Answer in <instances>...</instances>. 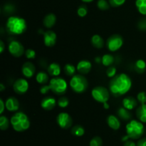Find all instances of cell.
I'll return each mask as SVG.
<instances>
[{
  "label": "cell",
  "instance_id": "1",
  "mask_svg": "<svg viewBox=\"0 0 146 146\" xmlns=\"http://www.w3.org/2000/svg\"><path fill=\"white\" fill-rule=\"evenodd\" d=\"M132 87V80L128 74L120 73L111 78L109 82V91L115 97L127 94Z\"/></svg>",
  "mask_w": 146,
  "mask_h": 146
},
{
  "label": "cell",
  "instance_id": "2",
  "mask_svg": "<svg viewBox=\"0 0 146 146\" xmlns=\"http://www.w3.org/2000/svg\"><path fill=\"white\" fill-rule=\"evenodd\" d=\"M6 28L10 34L20 35L24 34L27 30V21L22 17L18 16H11L7 19Z\"/></svg>",
  "mask_w": 146,
  "mask_h": 146
},
{
  "label": "cell",
  "instance_id": "3",
  "mask_svg": "<svg viewBox=\"0 0 146 146\" xmlns=\"http://www.w3.org/2000/svg\"><path fill=\"white\" fill-rule=\"evenodd\" d=\"M10 123L17 132H24L30 127V120L27 114L22 112H16L10 118Z\"/></svg>",
  "mask_w": 146,
  "mask_h": 146
},
{
  "label": "cell",
  "instance_id": "4",
  "mask_svg": "<svg viewBox=\"0 0 146 146\" xmlns=\"http://www.w3.org/2000/svg\"><path fill=\"white\" fill-rule=\"evenodd\" d=\"M126 134L129 138L136 140L142 137L144 133V125L138 120H131L126 125Z\"/></svg>",
  "mask_w": 146,
  "mask_h": 146
},
{
  "label": "cell",
  "instance_id": "5",
  "mask_svg": "<svg viewBox=\"0 0 146 146\" xmlns=\"http://www.w3.org/2000/svg\"><path fill=\"white\" fill-rule=\"evenodd\" d=\"M69 85L75 92L81 94L86 91L88 87L87 79L81 74H76L70 80Z\"/></svg>",
  "mask_w": 146,
  "mask_h": 146
},
{
  "label": "cell",
  "instance_id": "6",
  "mask_svg": "<svg viewBox=\"0 0 146 146\" xmlns=\"http://www.w3.org/2000/svg\"><path fill=\"white\" fill-rule=\"evenodd\" d=\"M48 84L51 91L58 95H63L68 89L67 82L62 77H53L49 80Z\"/></svg>",
  "mask_w": 146,
  "mask_h": 146
},
{
  "label": "cell",
  "instance_id": "7",
  "mask_svg": "<svg viewBox=\"0 0 146 146\" xmlns=\"http://www.w3.org/2000/svg\"><path fill=\"white\" fill-rule=\"evenodd\" d=\"M91 96L95 101L104 104L109 100L110 92L104 86H96L91 90Z\"/></svg>",
  "mask_w": 146,
  "mask_h": 146
},
{
  "label": "cell",
  "instance_id": "8",
  "mask_svg": "<svg viewBox=\"0 0 146 146\" xmlns=\"http://www.w3.org/2000/svg\"><path fill=\"white\" fill-rule=\"evenodd\" d=\"M123 39L119 34H113L106 41V47L110 52H116L123 45Z\"/></svg>",
  "mask_w": 146,
  "mask_h": 146
},
{
  "label": "cell",
  "instance_id": "9",
  "mask_svg": "<svg viewBox=\"0 0 146 146\" xmlns=\"http://www.w3.org/2000/svg\"><path fill=\"white\" fill-rule=\"evenodd\" d=\"M8 51L11 56L20 57L25 54V50L23 44L17 40H12L8 45Z\"/></svg>",
  "mask_w": 146,
  "mask_h": 146
},
{
  "label": "cell",
  "instance_id": "10",
  "mask_svg": "<svg viewBox=\"0 0 146 146\" xmlns=\"http://www.w3.org/2000/svg\"><path fill=\"white\" fill-rule=\"evenodd\" d=\"M56 123L61 128L66 130L72 126L73 120L68 113L62 112L57 115Z\"/></svg>",
  "mask_w": 146,
  "mask_h": 146
},
{
  "label": "cell",
  "instance_id": "11",
  "mask_svg": "<svg viewBox=\"0 0 146 146\" xmlns=\"http://www.w3.org/2000/svg\"><path fill=\"white\" fill-rule=\"evenodd\" d=\"M29 88V83L25 78H19L14 82L13 89L14 92L18 94H24L27 92Z\"/></svg>",
  "mask_w": 146,
  "mask_h": 146
},
{
  "label": "cell",
  "instance_id": "12",
  "mask_svg": "<svg viewBox=\"0 0 146 146\" xmlns=\"http://www.w3.org/2000/svg\"><path fill=\"white\" fill-rule=\"evenodd\" d=\"M57 41V35L54 31L48 30L44 32V43L48 47H54Z\"/></svg>",
  "mask_w": 146,
  "mask_h": 146
},
{
  "label": "cell",
  "instance_id": "13",
  "mask_svg": "<svg viewBox=\"0 0 146 146\" xmlns=\"http://www.w3.org/2000/svg\"><path fill=\"white\" fill-rule=\"evenodd\" d=\"M21 72L25 78H31L35 74V65L31 62H27L22 65Z\"/></svg>",
  "mask_w": 146,
  "mask_h": 146
},
{
  "label": "cell",
  "instance_id": "14",
  "mask_svg": "<svg viewBox=\"0 0 146 146\" xmlns=\"http://www.w3.org/2000/svg\"><path fill=\"white\" fill-rule=\"evenodd\" d=\"M92 68V64L89 60H83L78 62L76 65L77 71L81 74H86L90 72Z\"/></svg>",
  "mask_w": 146,
  "mask_h": 146
},
{
  "label": "cell",
  "instance_id": "15",
  "mask_svg": "<svg viewBox=\"0 0 146 146\" xmlns=\"http://www.w3.org/2000/svg\"><path fill=\"white\" fill-rule=\"evenodd\" d=\"M6 109L9 112L16 113L19 108V102L15 97H9L5 101Z\"/></svg>",
  "mask_w": 146,
  "mask_h": 146
},
{
  "label": "cell",
  "instance_id": "16",
  "mask_svg": "<svg viewBox=\"0 0 146 146\" xmlns=\"http://www.w3.org/2000/svg\"><path fill=\"white\" fill-rule=\"evenodd\" d=\"M57 104V102L54 97H44L41 102V107L45 110H53L56 105Z\"/></svg>",
  "mask_w": 146,
  "mask_h": 146
},
{
  "label": "cell",
  "instance_id": "17",
  "mask_svg": "<svg viewBox=\"0 0 146 146\" xmlns=\"http://www.w3.org/2000/svg\"><path fill=\"white\" fill-rule=\"evenodd\" d=\"M122 103L123 107H124L130 111L135 109L138 106V100H136L134 97H131V96L124 97Z\"/></svg>",
  "mask_w": 146,
  "mask_h": 146
},
{
  "label": "cell",
  "instance_id": "18",
  "mask_svg": "<svg viewBox=\"0 0 146 146\" xmlns=\"http://www.w3.org/2000/svg\"><path fill=\"white\" fill-rule=\"evenodd\" d=\"M107 124L113 130H118L121 127V121L119 120V117H116L113 115H110L107 117Z\"/></svg>",
  "mask_w": 146,
  "mask_h": 146
},
{
  "label": "cell",
  "instance_id": "19",
  "mask_svg": "<svg viewBox=\"0 0 146 146\" xmlns=\"http://www.w3.org/2000/svg\"><path fill=\"white\" fill-rule=\"evenodd\" d=\"M56 22V16L53 13H49L46 14L44 17V20H43V24L44 26L46 28L50 29L54 27V24Z\"/></svg>",
  "mask_w": 146,
  "mask_h": 146
},
{
  "label": "cell",
  "instance_id": "20",
  "mask_svg": "<svg viewBox=\"0 0 146 146\" xmlns=\"http://www.w3.org/2000/svg\"><path fill=\"white\" fill-rule=\"evenodd\" d=\"M48 73L51 76H53L54 77H58L61 72V68L58 63L53 62L48 65L47 68Z\"/></svg>",
  "mask_w": 146,
  "mask_h": 146
},
{
  "label": "cell",
  "instance_id": "21",
  "mask_svg": "<svg viewBox=\"0 0 146 146\" xmlns=\"http://www.w3.org/2000/svg\"><path fill=\"white\" fill-rule=\"evenodd\" d=\"M117 115L120 119L123 120H126V121H128V120L130 121L132 117V115L130 113V110H127L124 107H121L118 109Z\"/></svg>",
  "mask_w": 146,
  "mask_h": 146
},
{
  "label": "cell",
  "instance_id": "22",
  "mask_svg": "<svg viewBox=\"0 0 146 146\" xmlns=\"http://www.w3.org/2000/svg\"><path fill=\"white\" fill-rule=\"evenodd\" d=\"M136 116L138 120L146 123V104H141L136 109Z\"/></svg>",
  "mask_w": 146,
  "mask_h": 146
},
{
  "label": "cell",
  "instance_id": "23",
  "mask_svg": "<svg viewBox=\"0 0 146 146\" xmlns=\"http://www.w3.org/2000/svg\"><path fill=\"white\" fill-rule=\"evenodd\" d=\"M91 44L95 48L101 49L104 46V39L99 34H94L91 37Z\"/></svg>",
  "mask_w": 146,
  "mask_h": 146
},
{
  "label": "cell",
  "instance_id": "24",
  "mask_svg": "<svg viewBox=\"0 0 146 146\" xmlns=\"http://www.w3.org/2000/svg\"><path fill=\"white\" fill-rule=\"evenodd\" d=\"M36 81L38 83V84H46L48 82V75L46 72H38L36 74Z\"/></svg>",
  "mask_w": 146,
  "mask_h": 146
},
{
  "label": "cell",
  "instance_id": "25",
  "mask_svg": "<svg viewBox=\"0 0 146 146\" xmlns=\"http://www.w3.org/2000/svg\"><path fill=\"white\" fill-rule=\"evenodd\" d=\"M115 59L114 57L111 54H105L102 57V60H101V63L105 67H111L113 64L114 63Z\"/></svg>",
  "mask_w": 146,
  "mask_h": 146
},
{
  "label": "cell",
  "instance_id": "26",
  "mask_svg": "<svg viewBox=\"0 0 146 146\" xmlns=\"http://www.w3.org/2000/svg\"><path fill=\"white\" fill-rule=\"evenodd\" d=\"M135 7L140 14L146 15V0H135Z\"/></svg>",
  "mask_w": 146,
  "mask_h": 146
},
{
  "label": "cell",
  "instance_id": "27",
  "mask_svg": "<svg viewBox=\"0 0 146 146\" xmlns=\"http://www.w3.org/2000/svg\"><path fill=\"white\" fill-rule=\"evenodd\" d=\"M71 133L76 137H81L85 134V129L80 125H76L73 127Z\"/></svg>",
  "mask_w": 146,
  "mask_h": 146
},
{
  "label": "cell",
  "instance_id": "28",
  "mask_svg": "<svg viewBox=\"0 0 146 146\" xmlns=\"http://www.w3.org/2000/svg\"><path fill=\"white\" fill-rule=\"evenodd\" d=\"M135 69L138 73H143L146 69V62L142 59L138 60L135 63Z\"/></svg>",
  "mask_w": 146,
  "mask_h": 146
},
{
  "label": "cell",
  "instance_id": "29",
  "mask_svg": "<svg viewBox=\"0 0 146 146\" xmlns=\"http://www.w3.org/2000/svg\"><path fill=\"white\" fill-rule=\"evenodd\" d=\"M64 72L66 73V74L68 76H71L73 77L74 75L76 74V72L77 69L76 67H75L74 65L71 64H66L64 66Z\"/></svg>",
  "mask_w": 146,
  "mask_h": 146
},
{
  "label": "cell",
  "instance_id": "30",
  "mask_svg": "<svg viewBox=\"0 0 146 146\" xmlns=\"http://www.w3.org/2000/svg\"><path fill=\"white\" fill-rule=\"evenodd\" d=\"M9 123L10 120H9L7 117H6L5 115H1L0 116V129L1 130H7L9 126Z\"/></svg>",
  "mask_w": 146,
  "mask_h": 146
},
{
  "label": "cell",
  "instance_id": "31",
  "mask_svg": "<svg viewBox=\"0 0 146 146\" xmlns=\"http://www.w3.org/2000/svg\"><path fill=\"white\" fill-rule=\"evenodd\" d=\"M110 3L107 0H98L97 1V7L100 10L106 11L110 8Z\"/></svg>",
  "mask_w": 146,
  "mask_h": 146
},
{
  "label": "cell",
  "instance_id": "32",
  "mask_svg": "<svg viewBox=\"0 0 146 146\" xmlns=\"http://www.w3.org/2000/svg\"><path fill=\"white\" fill-rule=\"evenodd\" d=\"M57 104L61 108H66L69 104V100L65 96H61L57 101Z\"/></svg>",
  "mask_w": 146,
  "mask_h": 146
},
{
  "label": "cell",
  "instance_id": "33",
  "mask_svg": "<svg viewBox=\"0 0 146 146\" xmlns=\"http://www.w3.org/2000/svg\"><path fill=\"white\" fill-rule=\"evenodd\" d=\"M103 140L99 136H95L93 137L89 143V146H102Z\"/></svg>",
  "mask_w": 146,
  "mask_h": 146
},
{
  "label": "cell",
  "instance_id": "34",
  "mask_svg": "<svg viewBox=\"0 0 146 146\" xmlns=\"http://www.w3.org/2000/svg\"><path fill=\"white\" fill-rule=\"evenodd\" d=\"M88 14V9L85 5H81L77 9V14L79 17H85Z\"/></svg>",
  "mask_w": 146,
  "mask_h": 146
},
{
  "label": "cell",
  "instance_id": "35",
  "mask_svg": "<svg viewBox=\"0 0 146 146\" xmlns=\"http://www.w3.org/2000/svg\"><path fill=\"white\" fill-rule=\"evenodd\" d=\"M106 73L107 77H109V78H113L117 74V69L113 66H111V67H108L107 68Z\"/></svg>",
  "mask_w": 146,
  "mask_h": 146
},
{
  "label": "cell",
  "instance_id": "36",
  "mask_svg": "<svg viewBox=\"0 0 146 146\" xmlns=\"http://www.w3.org/2000/svg\"><path fill=\"white\" fill-rule=\"evenodd\" d=\"M137 100L141 104H146V92L143 91L138 92V94H137Z\"/></svg>",
  "mask_w": 146,
  "mask_h": 146
},
{
  "label": "cell",
  "instance_id": "37",
  "mask_svg": "<svg viewBox=\"0 0 146 146\" xmlns=\"http://www.w3.org/2000/svg\"><path fill=\"white\" fill-rule=\"evenodd\" d=\"M126 0H108L110 5L113 7H121L125 3Z\"/></svg>",
  "mask_w": 146,
  "mask_h": 146
},
{
  "label": "cell",
  "instance_id": "38",
  "mask_svg": "<svg viewBox=\"0 0 146 146\" xmlns=\"http://www.w3.org/2000/svg\"><path fill=\"white\" fill-rule=\"evenodd\" d=\"M25 55L26 57L29 60H33L36 57V53L35 50L33 49H27L25 51Z\"/></svg>",
  "mask_w": 146,
  "mask_h": 146
},
{
  "label": "cell",
  "instance_id": "39",
  "mask_svg": "<svg viewBox=\"0 0 146 146\" xmlns=\"http://www.w3.org/2000/svg\"><path fill=\"white\" fill-rule=\"evenodd\" d=\"M49 91H51V87H50L49 84H43V85L41 86L39 89V92L42 94H48Z\"/></svg>",
  "mask_w": 146,
  "mask_h": 146
},
{
  "label": "cell",
  "instance_id": "40",
  "mask_svg": "<svg viewBox=\"0 0 146 146\" xmlns=\"http://www.w3.org/2000/svg\"><path fill=\"white\" fill-rule=\"evenodd\" d=\"M5 109H6L5 102H4L2 99H0V114L2 115Z\"/></svg>",
  "mask_w": 146,
  "mask_h": 146
},
{
  "label": "cell",
  "instance_id": "41",
  "mask_svg": "<svg viewBox=\"0 0 146 146\" xmlns=\"http://www.w3.org/2000/svg\"><path fill=\"white\" fill-rule=\"evenodd\" d=\"M123 146H137V145L135 144V142H133V140H128L127 141L124 142Z\"/></svg>",
  "mask_w": 146,
  "mask_h": 146
},
{
  "label": "cell",
  "instance_id": "42",
  "mask_svg": "<svg viewBox=\"0 0 146 146\" xmlns=\"http://www.w3.org/2000/svg\"><path fill=\"white\" fill-rule=\"evenodd\" d=\"M137 146H146V138L141 139L137 143Z\"/></svg>",
  "mask_w": 146,
  "mask_h": 146
},
{
  "label": "cell",
  "instance_id": "43",
  "mask_svg": "<svg viewBox=\"0 0 146 146\" xmlns=\"http://www.w3.org/2000/svg\"><path fill=\"white\" fill-rule=\"evenodd\" d=\"M139 27L141 29H146V19H143L139 23Z\"/></svg>",
  "mask_w": 146,
  "mask_h": 146
},
{
  "label": "cell",
  "instance_id": "44",
  "mask_svg": "<svg viewBox=\"0 0 146 146\" xmlns=\"http://www.w3.org/2000/svg\"><path fill=\"white\" fill-rule=\"evenodd\" d=\"M4 50H5V44H4V42H3L2 40H1V41H0V53L2 54V53L4 52Z\"/></svg>",
  "mask_w": 146,
  "mask_h": 146
},
{
  "label": "cell",
  "instance_id": "45",
  "mask_svg": "<svg viewBox=\"0 0 146 146\" xmlns=\"http://www.w3.org/2000/svg\"><path fill=\"white\" fill-rule=\"evenodd\" d=\"M103 105H104V107L106 109V110H108V109H109V107H110V105H109V104L108 103V102H107L104 103V104H103Z\"/></svg>",
  "mask_w": 146,
  "mask_h": 146
},
{
  "label": "cell",
  "instance_id": "46",
  "mask_svg": "<svg viewBox=\"0 0 146 146\" xmlns=\"http://www.w3.org/2000/svg\"><path fill=\"white\" fill-rule=\"evenodd\" d=\"M101 60H102V57H97L95 58V62L97 63H100L101 62Z\"/></svg>",
  "mask_w": 146,
  "mask_h": 146
},
{
  "label": "cell",
  "instance_id": "47",
  "mask_svg": "<svg viewBox=\"0 0 146 146\" xmlns=\"http://www.w3.org/2000/svg\"><path fill=\"white\" fill-rule=\"evenodd\" d=\"M4 89H5V87H4V84L1 83V84H0V91L3 92L4 90Z\"/></svg>",
  "mask_w": 146,
  "mask_h": 146
},
{
  "label": "cell",
  "instance_id": "48",
  "mask_svg": "<svg viewBox=\"0 0 146 146\" xmlns=\"http://www.w3.org/2000/svg\"><path fill=\"white\" fill-rule=\"evenodd\" d=\"M81 1L84 3H91L93 1H94V0H81Z\"/></svg>",
  "mask_w": 146,
  "mask_h": 146
}]
</instances>
